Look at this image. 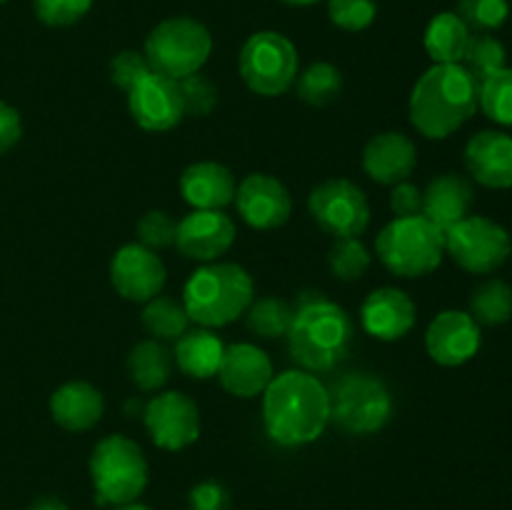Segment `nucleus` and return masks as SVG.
I'll return each instance as SVG.
<instances>
[{
    "label": "nucleus",
    "mask_w": 512,
    "mask_h": 510,
    "mask_svg": "<svg viewBox=\"0 0 512 510\" xmlns=\"http://www.w3.org/2000/svg\"><path fill=\"white\" fill-rule=\"evenodd\" d=\"M263 423L270 440L300 448L323 435L330 423V393L313 373L285 370L263 393Z\"/></svg>",
    "instance_id": "f257e3e1"
},
{
    "label": "nucleus",
    "mask_w": 512,
    "mask_h": 510,
    "mask_svg": "<svg viewBox=\"0 0 512 510\" xmlns=\"http://www.w3.org/2000/svg\"><path fill=\"white\" fill-rule=\"evenodd\" d=\"M478 110V80L460 63H435L413 85L408 115L413 128L430 140L458 133Z\"/></svg>",
    "instance_id": "f03ea898"
},
{
    "label": "nucleus",
    "mask_w": 512,
    "mask_h": 510,
    "mask_svg": "<svg viewBox=\"0 0 512 510\" xmlns=\"http://www.w3.org/2000/svg\"><path fill=\"white\" fill-rule=\"evenodd\" d=\"M353 320L343 305L315 293L295 310L288 330V350L295 363L310 373H328L348 355L353 343Z\"/></svg>",
    "instance_id": "7ed1b4c3"
},
{
    "label": "nucleus",
    "mask_w": 512,
    "mask_h": 510,
    "mask_svg": "<svg viewBox=\"0 0 512 510\" xmlns=\"http://www.w3.org/2000/svg\"><path fill=\"white\" fill-rule=\"evenodd\" d=\"M255 300V285L238 263H205L183 288V305L200 328H223L243 318Z\"/></svg>",
    "instance_id": "20e7f679"
},
{
    "label": "nucleus",
    "mask_w": 512,
    "mask_h": 510,
    "mask_svg": "<svg viewBox=\"0 0 512 510\" xmlns=\"http://www.w3.org/2000/svg\"><path fill=\"white\" fill-rule=\"evenodd\" d=\"M375 253L398 278H425L443 263L445 233L425 215L395 218L375 238Z\"/></svg>",
    "instance_id": "39448f33"
},
{
    "label": "nucleus",
    "mask_w": 512,
    "mask_h": 510,
    "mask_svg": "<svg viewBox=\"0 0 512 510\" xmlns=\"http://www.w3.org/2000/svg\"><path fill=\"white\" fill-rule=\"evenodd\" d=\"M90 480L98 505L133 503L148 488V460L128 435H105L90 453Z\"/></svg>",
    "instance_id": "423d86ee"
},
{
    "label": "nucleus",
    "mask_w": 512,
    "mask_h": 510,
    "mask_svg": "<svg viewBox=\"0 0 512 510\" xmlns=\"http://www.w3.org/2000/svg\"><path fill=\"white\" fill-rule=\"evenodd\" d=\"M213 53V35L188 15L160 20L145 38L143 55L150 70L170 80H183L203 70Z\"/></svg>",
    "instance_id": "0eeeda50"
},
{
    "label": "nucleus",
    "mask_w": 512,
    "mask_h": 510,
    "mask_svg": "<svg viewBox=\"0 0 512 510\" xmlns=\"http://www.w3.org/2000/svg\"><path fill=\"white\" fill-rule=\"evenodd\" d=\"M300 58L293 40L275 30H258L240 48L238 70L243 83L263 98H278L295 85Z\"/></svg>",
    "instance_id": "6e6552de"
},
{
    "label": "nucleus",
    "mask_w": 512,
    "mask_h": 510,
    "mask_svg": "<svg viewBox=\"0 0 512 510\" xmlns=\"http://www.w3.org/2000/svg\"><path fill=\"white\" fill-rule=\"evenodd\" d=\"M330 393V420L343 433L370 435L385 428L393 413L388 388L375 375L348 373Z\"/></svg>",
    "instance_id": "1a4fd4ad"
},
{
    "label": "nucleus",
    "mask_w": 512,
    "mask_h": 510,
    "mask_svg": "<svg viewBox=\"0 0 512 510\" xmlns=\"http://www.w3.org/2000/svg\"><path fill=\"white\" fill-rule=\"evenodd\" d=\"M445 253L468 273L490 275L510 260L512 238L493 218L468 215L445 230Z\"/></svg>",
    "instance_id": "9d476101"
},
{
    "label": "nucleus",
    "mask_w": 512,
    "mask_h": 510,
    "mask_svg": "<svg viewBox=\"0 0 512 510\" xmlns=\"http://www.w3.org/2000/svg\"><path fill=\"white\" fill-rule=\"evenodd\" d=\"M310 218L335 238H358L370 225L368 195L348 178H330L308 195Z\"/></svg>",
    "instance_id": "9b49d317"
},
{
    "label": "nucleus",
    "mask_w": 512,
    "mask_h": 510,
    "mask_svg": "<svg viewBox=\"0 0 512 510\" xmlns=\"http://www.w3.org/2000/svg\"><path fill=\"white\" fill-rule=\"evenodd\" d=\"M143 423L150 440L168 453L190 448L200 438L198 403L180 390H165L148 400L143 410Z\"/></svg>",
    "instance_id": "f8f14e48"
},
{
    "label": "nucleus",
    "mask_w": 512,
    "mask_h": 510,
    "mask_svg": "<svg viewBox=\"0 0 512 510\" xmlns=\"http://www.w3.org/2000/svg\"><path fill=\"white\" fill-rule=\"evenodd\" d=\"M168 270L155 250L140 243H128L115 250L110 260V283L120 298L130 303H148L163 293Z\"/></svg>",
    "instance_id": "ddd939ff"
},
{
    "label": "nucleus",
    "mask_w": 512,
    "mask_h": 510,
    "mask_svg": "<svg viewBox=\"0 0 512 510\" xmlns=\"http://www.w3.org/2000/svg\"><path fill=\"white\" fill-rule=\"evenodd\" d=\"M128 110L148 133H168L178 128L185 118L178 80L150 70L128 90Z\"/></svg>",
    "instance_id": "4468645a"
},
{
    "label": "nucleus",
    "mask_w": 512,
    "mask_h": 510,
    "mask_svg": "<svg viewBox=\"0 0 512 510\" xmlns=\"http://www.w3.org/2000/svg\"><path fill=\"white\" fill-rule=\"evenodd\" d=\"M235 208L238 215L255 230H275L285 225L293 213L290 190L275 175L250 173L245 175L235 190Z\"/></svg>",
    "instance_id": "2eb2a0df"
},
{
    "label": "nucleus",
    "mask_w": 512,
    "mask_h": 510,
    "mask_svg": "<svg viewBox=\"0 0 512 510\" xmlns=\"http://www.w3.org/2000/svg\"><path fill=\"white\" fill-rule=\"evenodd\" d=\"M235 238H238V228L225 210H193L183 220H178L175 248L183 258L215 263L220 255L233 248Z\"/></svg>",
    "instance_id": "dca6fc26"
},
{
    "label": "nucleus",
    "mask_w": 512,
    "mask_h": 510,
    "mask_svg": "<svg viewBox=\"0 0 512 510\" xmlns=\"http://www.w3.org/2000/svg\"><path fill=\"white\" fill-rule=\"evenodd\" d=\"M483 333L475 318L465 310H443L433 318L425 333V348L438 365L458 368L478 355Z\"/></svg>",
    "instance_id": "f3484780"
},
{
    "label": "nucleus",
    "mask_w": 512,
    "mask_h": 510,
    "mask_svg": "<svg viewBox=\"0 0 512 510\" xmlns=\"http://www.w3.org/2000/svg\"><path fill=\"white\" fill-rule=\"evenodd\" d=\"M415 320H418V308H415L413 298L393 285L373 290L360 305L363 330L385 343L405 338L415 328Z\"/></svg>",
    "instance_id": "a211bd4d"
},
{
    "label": "nucleus",
    "mask_w": 512,
    "mask_h": 510,
    "mask_svg": "<svg viewBox=\"0 0 512 510\" xmlns=\"http://www.w3.org/2000/svg\"><path fill=\"white\" fill-rule=\"evenodd\" d=\"M220 385L235 398H255L265 393L273 375V360L263 348L253 343L225 345L218 368Z\"/></svg>",
    "instance_id": "6ab92c4d"
},
{
    "label": "nucleus",
    "mask_w": 512,
    "mask_h": 510,
    "mask_svg": "<svg viewBox=\"0 0 512 510\" xmlns=\"http://www.w3.org/2000/svg\"><path fill=\"white\" fill-rule=\"evenodd\" d=\"M463 158L475 183L493 190L512 188V135L480 130L468 140Z\"/></svg>",
    "instance_id": "aec40b11"
},
{
    "label": "nucleus",
    "mask_w": 512,
    "mask_h": 510,
    "mask_svg": "<svg viewBox=\"0 0 512 510\" xmlns=\"http://www.w3.org/2000/svg\"><path fill=\"white\" fill-rule=\"evenodd\" d=\"M418 165V148L400 130H385L368 140L363 150V170L380 185H398L413 175Z\"/></svg>",
    "instance_id": "412c9836"
},
{
    "label": "nucleus",
    "mask_w": 512,
    "mask_h": 510,
    "mask_svg": "<svg viewBox=\"0 0 512 510\" xmlns=\"http://www.w3.org/2000/svg\"><path fill=\"white\" fill-rule=\"evenodd\" d=\"M180 195L193 210H225L235 200L233 170L215 160H200L188 165L178 180Z\"/></svg>",
    "instance_id": "4be33fe9"
},
{
    "label": "nucleus",
    "mask_w": 512,
    "mask_h": 510,
    "mask_svg": "<svg viewBox=\"0 0 512 510\" xmlns=\"http://www.w3.org/2000/svg\"><path fill=\"white\" fill-rule=\"evenodd\" d=\"M103 413V393L85 380H70L50 395V415L60 428L70 430V433H85V430L95 428Z\"/></svg>",
    "instance_id": "5701e85b"
},
{
    "label": "nucleus",
    "mask_w": 512,
    "mask_h": 510,
    "mask_svg": "<svg viewBox=\"0 0 512 510\" xmlns=\"http://www.w3.org/2000/svg\"><path fill=\"white\" fill-rule=\"evenodd\" d=\"M475 203V190L468 178L458 173H443L430 180L423 190V215L440 230L453 228L463 218H468Z\"/></svg>",
    "instance_id": "b1692460"
},
{
    "label": "nucleus",
    "mask_w": 512,
    "mask_h": 510,
    "mask_svg": "<svg viewBox=\"0 0 512 510\" xmlns=\"http://www.w3.org/2000/svg\"><path fill=\"white\" fill-rule=\"evenodd\" d=\"M223 340L208 328L188 330L183 338L175 340V365L180 373L195 380H208L218 375L220 360H223Z\"/></svg>",
    "instance_id": "393cba45"
},
{
    "label": "nucleus",
    "mask_w": 512,
    "mask_h": 510,
    "mask_svg": "<svg viewBox=\"0 0 512 510\" xmlns=\"http://www.w3.org/2000/svg\"><path fill=\"white\" fill-rule=\"evenodd\" d=\"M125 365H128L130 383L135 388L143 390V393H155L170 380L175 358L160 340L148 338L130 348Z\"/></svg>",
    "instance_id": "a878e982"
},
{
    "label": "nucleus",
    "mask_w": 512,
    "mask_h": 510,
    "mask_svg": "<svg viewBox=\"0 0 512 510\" xmlns=\"http://www.w3.org/2000/svg\"><path fill=\"white\" fill-rule=\"evenodd\" d=\"M470 28L460 20L458 13H438L425 28V53L430 55L433 63H460L465 55V48L470 43Z\"/></svg>",
    "instance_id": "bb28decb"
},
{
    "label": "nucleus",
    "mask_w": 512,
    "mask_h": 510,
    "mask_svg": "<svg viewBox=\"0 0 512 510\" xmlns=\"http://www.w3.org/2000/svg\"><path fill=\"white\" fill-rule=\"evenodd\" d=\"M343 85V73H340L333 63L318 60V63L308 65L303 73H298V78H295V95H298L305 105L328 108V105L340 100Z\"/></svg>",
    "instance_id": "cd10ccee"
},
{
    "label": "nucleus",
    "mask_w": 512,
    "mask_h": 510,
    "mask_svg": "<svg viewBox=\"0 0 512 510\" xmlns=\"http://www.w3.org/2000/svg\"><path fill=\"white\" fill-rule=\"evenodd\" d=\"M140 318L150 338L160 343H175L190 330V315L185 305L168 295H155L153 300H148Z\"/></svg>",
    "instance_id": "c85d7f7f"
},
{
    "label": "nucleus",
    "mask_w": 512,
    "mask_h": 510,
    "mask_svg": "<svg viewBox=\"0 0 512 510\" xmlns=\"http://www.w3.org/2000/svg\"><path fill=\"white\" fill-rule=\"evenodd\" d=\"M470 315L475 323L488 328L508 323L512 318V285L500 278L483 280L470 295Z\"/></svg>",
    "instance_id": "c756f323"
},
{
    "label": "nucleus",
    "mask_w": 512,
    "mask_h": 510,
    "mask_svg": "<svg viewBox=\"0 0 512 510\" xmlns=\"http://www.w3.org/2000/svg\"><path fill=\"white\" fill-rule=\"evenodd\" d=\"M295 308L283 298H258L250 303V308L245 310V323H248L250 333H255L263 340H275L285 338L293 325Z\"/></svg>",
    "instance_id": "7c9ffc66"
},
{
    "label": "nucleus",
    "mask_w": 512,
    "mask_h": 510,
    "mask_svg": "<svg viewBox=\"0 0 512 510\" xmlns=\"http://www.w3.org/2000/svg\"><path fill=\"white\" fill-rule=\"evenodd\" d=\"M460 65H463V68L480 83V80H485L488 75L508 68V50H505V45L490 33L470 35V43L468 48H465Z\"/></svg>",
    "instance_id": "2f4dec72"
},
{
    "label": "nucleus",
    "mask_w": 512,
    "mask_h": 510,
    "mask_svg": "<svg viewBox=\"0 0 512 510\" xmlns=\"http://www.w3.org/2000/svg\"><path fill=\"white\" fill-rule=\"evenodd\" d=\"M478 108L493 123L512 128V68H503L478 83Z\"/></svg>",
    "instance_id": "473e14b6"
},
{
    "label": "nucleus",
    "mask_w": 512,
    "mask_h": 510,
    "mask_svg": "<svg viewBox=\"0 0 512 510\" xmlns=\"http://www.w3.org/2000/svg\"><path fill=\"white\" fill-rule=\"evenodd\" d=\"M328 265L335 278L353 283L368 273L370 253L358 238H335L328 250Z\"/></svg>",
    "instance_id": "72a5a7b5"
},
{
    "label": "nucleus",
    "mask_w": 512,
    "mask_h": 510,
    "mask_svg": "<svg viewBox=\"0 0 512 510\" xmlns=\"http://www.w3.org/2000/svg\"><path fill=\"white\" fill-rule=\"evenodd\" d=\"M470 33H493V30L503 28L510 18V3L508 0H458V10Z\"/></svg>",
    "instance_id": "f704fd0d"
},
{
    "label": "nucleus",
    "mask_w": 512,
    "mask_h": 510,
    "mask_svg": "<svg viewBox=\"0 0 512 510\" xmlns=\"http://www.w3.org/2000/svg\"><path fill=\"white\" fill-rule=\"evenodd\" d=\"M328 18L335 28L360 33L375 23L378 3L375 0H328Z\"/></svg>",
    "instance_id": "c9c22d12"
},
{
    "label": "nucleus",
    "mask_w": 512,
    "mask_h": 510,
    "mask_svg": "<svg viewBox=\"0 0 512 510\" xmlns=\"http://www.w3.org/2000/svg\"><path fill=\"white\" fill-rule=\"evenodd\" d=\"M138 233V243L150 250H165L173 248L175 238H178V220L168 213V210H148L143 218L135 225Z\"/></svg>",
    "instance_id": "e433bc0d"
},
{
    "label": "nucleus",
    "mask_w": 512,
    "mask_h": 510,
    "mask_svg": "<svg viewBox=\"0 0 512 510\" xmlns=\"http://www.w3.org/2000/svg\"><path fill=\"white\" fill-rule=\"evenodd\" d=\"M180 98H183V110L185 115H193V118H205V115L213 113V108L218 105V88H215L213 80L203 73L188 75V78L178 80Z\"/></svg>",
    "instance_id": "4c0bfd02"
},
{
    "label": "nucleus",
    "mask_w": 512,
    "mask_h": 510,
    "mask_svg": "<svg viewBox=\"0 0 512 510\" xmlns=\"http://www.w3.org/2000/svg\"><path fill=\"white\" fill-rule=\"evenodd\" d=\"M93 0H33L35 15L48 28H68L88 15Z\"/></svg>",
    "instance_id": "58836bf2"
},
{
    "label": "nucleus",
    "mask_w": 512,
    "mask_h": 510,
    "mask_svg": "<svg viewBox=\"0 0 512 510\" xmlns=\"http://www.w3.org/2000/svg\"><path fill=\"white\" fill-rule=\"evenodd\" d=\"M148 73H150L148 60H145V55L138 53V50H120L108 65L110 83H113L115 88L125 90V93H128V90Z\"/></svg>",
    "instance_id": "ea45409f"
},
{
    "label": "nucleus",
    "mask_w": 512,
    "mask_h": 510,
    "mask_svg": "<svg viewBox=\"0 0 512 510\" xmlns=\"http://www.w3.org/2000/svg\"><path fill=\"white\" fill-rule=\"evenodd\" d=\"M190 510H230V493L218 480H203L188 493Z\"/></svg>",
    "instance_id": "a19ab883"
},
{
    "label": "nucleus",
    "mask_w": 512,
    "mask_h": 510,
    "mask_svg": "<svg viewBox=\"0 0 512 510\" xmlns=\"http://www.w3.org/2000/svg\"><path fill=\"white\" fill-rule=\"evenodd\" d=\"M390 210L395 218H413V215H423V190L410 180L393 185L390 193Z\"/></svg>",
    "instance_id": "79ce46f5"
},
{
    "label": "nucleus",
    "mask_w": 512,
    "mask_h": 510,
    "mask_svg": "<svg viewBox=\"0 0 512 510\" xmlns=\"http://www.w3.org/2000/svg\"><path fill=\"white\" fill-rule=\"evenodd\" d=\"M20 135H23V120L20 113L8 105L5 100H0V153H8L18 145Z\"/></svg>",
    "instance_id": "37998d69"
},
{
    "label": "nucleus",
    "mask_w": 512,
    "mask_h": 510,
    "mask_svg": "<svg viewBox=\"0 0 512 510\" xmlns=\"http://www.w3.org/2000/svg\"><path fill=\"white\" fill-rule=\"evenodd\" d=\"M28 510H68V505L60 498H55V495H40V498L30 503Z\"/></svg>",
    "instance_id": "c03bdc74"
},
{
    "label": "nucleus",
    "mask_w": 512,
    "mask_h": 510,
    "mask_svg": "<svg viewBox=\"0 0 512 510\" xmlns=\"http://www.w3.org/2000/svg\"><path fill=\"white\" fill-rule=\"evenodd\" d=\"M115 510H153V508H148V505H143V503H138V500H133V503L115 505Z\"/></svg>",
    "instance_id": "a18cd8bd"
},
{
    "label": "nucleus",
    "mask_w": 512,
    "mask_h": 510,
    "mask_svg": "<svg viewBox=\"0 0 512 510\" xmlns=\"http://www.w3.org/2000/svg\"><path fill=\"white\" fill-rule=\"evenodd\" d=\"M280 3L298 5V8H305V5H315V3H320V0H280Z\"/></svg>",
    "instance_id": "49530a36"
},
{
    "label": "nucleus",
    "mask_w": 512,
    "mask_h": 510,
    "mask_svg": "<svg viewBox=\"0 0 512 510\" xmlns=\"http://www.w3.org/2000/svg\"><path fill=\"white\" fill-rule=\"evenodd\" d=\"M0 3H5V0H0Z\"/></svg>",
    "instance_id": "de8ad7c7"
}]
</instances>
